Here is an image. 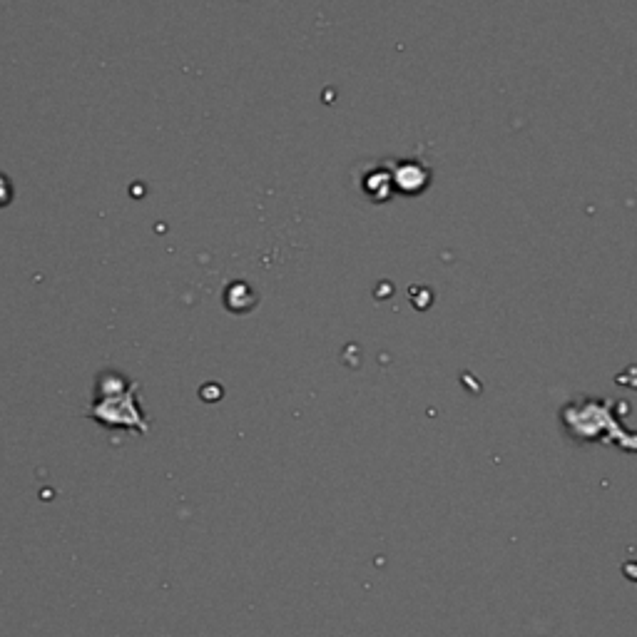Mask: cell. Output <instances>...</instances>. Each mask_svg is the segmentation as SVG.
<instances>
[{
    "instance_id": "1",
    "label": "cell",
    "mask_w": 637,
    "mask_h": 637,
    "mask_svg": "<svg viewBox=\"0 0 637 637\" xmlns=\"http://www.w3.org/2000/svg\"><path fill=\"white\" fill-rule=\"evenodd\" d=\"M100 389H103V399L95 404L93 414H90L95 416V421H103L107 426H132L140 433L147 431V424L142 421L140 409L135 404L137 384H130L127 389H122L120 376H110V381L105 376Z\"/></svg>"
},
{
    "instance_id": "2",
    "label": "cell",
    "mask_w": 637,
    "mask_h": 637,
    "mask_svg": "<svg viewBox=\"0 0 637 637\" xmlns=\"http://www.w3.org/2000/svg\"><path fill=\"white\" fill-rule=\"evenodd\" d=\"M10 200H13V185H10L8 177L0 175V207L10 205Z\"/></svg>"
}]
</instances>
